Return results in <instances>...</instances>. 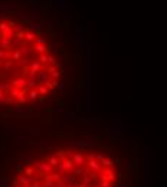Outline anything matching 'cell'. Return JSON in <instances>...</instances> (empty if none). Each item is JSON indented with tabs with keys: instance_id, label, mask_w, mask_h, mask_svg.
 Listing matches in <instances>:
<instances>
[{
	"instance_id": "obj_21",
	"label": "cell",
	"mask_w": 167,
	"mask_h": 187,
	"mask_svg": "<svg viewBox=\"0 0 167 187\" xmlns=\"http://www.w3.org/2000/svg\"><path fill=\"white\" fill-rule=\"evenodd\" d=\"M1 33H3V37H6V39H12V37L14 36V32H13L12 28H6Z\"/></svg>"
},
{
	"instance_id": "obj_40",
	"label": "cell",
	"mask_w": 167,
	"mask_h": 187,
	"mask_svg": "<svg viewBox=\"0 0 167 187\" xmlns=\"http://www.w3.org/2000/svg\"><path fill=\"white\" fill-rule=\"evenodd\" d=\"M6 28H9V26H7V23H6V22H3V20H0V32H3Z\"/></svg>"
},
{
	"instance_id": "obj_16",
	"label": "cell",
	"mask_w": 167,
	"mask_h": 187,
	"mask_svg": "<svg viewBox=\"0 0 167 187\" xmlns=\"http://www.w3.org/2000/svg\"><path fill=\"white\" fill-rule=\"evenodd\" d=\"M19 50H20V53H22V56H26V55H29L30 52H32V48L29 46V45H26V43H23L20 48H19Z\"/></svg>"
},
{
	"instance_id": "obj_42",
	"label": "cell",
	"mask_w": 167,
	"mask_h": 187,
	"mask_svg": "<svg viewBox=\"0 0 167 187\" xmlns=\"http://www.w3.org/2000/svg\"><path fill=\"white\" fill-rule=\"evenodd\" d=\"M98 184L101 187H110V181H99Z\"/></svg>"
},
{
	"instance_id": "obj_27",
	"label": "cell",
	"mask_w": 167,
	"mask_h": 187,
	"mask_svg": "<svg viewBox=\"0 0 167 187\" xmlns=\"http://www.w3.org/2000/svg\"><path fill=\"white\" fill-rule=\"evenodd\" d=\"M38 75H39V79H41L42 83H43L45 81H48V74H46V71H45V69H41V71L38 72Z\"/></svg>"
},
{
	"instance_id": "obj_28",
	"label": "cell",
	"mask_w": 167,
	"mask_h": 187,
	"mask_svg": "<svg viewBox=\"0 0 167 187\" xmlns=\"http://www.w3.org/2000/svg\"><path fill=\"white\" fill-rule=\"evenodd\" d=\"M49 177H50V180H53V181H61V180H62V176H61L59 173H50Z\"/></svg>"
},
{
	"instance_id": "obj_31",
	"label": "cell",
	"mask_w": 167,
	"mask_h": 187,
	"mask_svg": "<svg viewBox=\"0 0 167 187\" xmlns=\"http://www.w3.org/2000/svg\"><path fill=\"white\" fill-rule=\"evenodd\" d=\"M38 61H39V63L43 65V63H48V56H46V53H42L38 56Z\"/></svg>"
},
{
	"instance_id": "obj_5",
	"label": "cell",
	"mask_w": 167,
	"mask_h": 187,
	"mask_svg": "<svg viewBox=\"0 0 167 187\" xmlns=\"http://www.w3.org/2000/svg\"><path fill=\"white\" fill-rule=\"evenodd\" d=\"M12 85L13 88H17V89H23L25 86H28V78H16L12 81Z\"/></svg>"
},
{
	"instance_id": "obj_38",
	"label": "cell",
	"mask_w": 167,
	"mask_h": 187,
	"mask_svg": "<svg viewBox=\"0 0 167 187\" xmlns=\"http://www.w3.org/2000/svg\"><path fill=\"white\" fill-rule=\"evenodd\" d=\"M6 23H7V26H9V28H12V29L17 25V22H16V20H9V22H6Z\"/></svg>"
},
{
	"instance_id": "obj_29",
	"label": "cell",
	"mask_w": 167,
	"mask_h": 187,
	"mask_svg": "<svg viewBox=\"0 0 167 187\" xmlns=\"http://www.w3.org/2000/svg\"><path fill=\"white\" fill-rule=\"evenodd\" d=\"M1 104H4V105H12V104H13V98H12L10 95H6L4 99L1 101Z\"/></svg>"
},
{
	"instance_id": "obj_12",
	"label": "cell",
	"mask_w": 167,
	"mask_h": 187,
	"mask_svg": "<svg viewBox=\"0 0 167 187\" xmlns=\"http://www.w3.org/2000/svg\"><path fill=\"white\" fill-rule=\"evenodd\" d=\"M26 94L29 95V97H28V99H29V101H32V102H35V101L39 98V92H38L35 88H30V89H29Z\"/></svg>"
},
{
	"instance_id": "obj_33",
	"label": "cell",
	"mask_w": 167,
	"mask_h": 187,
	"mask_svg": "<svg viewBox=\"0 0 167 187\" xmlns=\"http://www.w3.org/2000/svg\"><path fill=\"white\" fill-rule=\"evenodd\" d=\"M13 37H16V39H19V40H23V39H25V32H23V30H20V32L14 33V36Z\"/></svg>"
},
{
	"instance_id": "obj_36",
	"label": "cell",
	"mask_w": 167,
	"mask_h": 187,
	"mask_svg": "<svg viewBox=\"0 0 167 187\" xmlns=\"http://www.w3.org/2000/svg\"><path fill=\"white\" fill-rule=\"evenodd\" d=\"M35 83H36V79H28V86H29V89H30V88H33V86H35Z\"/></svg>"
},
{
	"instance_id": "obj_26",
	"label": "cell",
	"mask_w": 167,
	"mask_h": 187,
	"mask_svg": "<svg viewBox=\"0 0 167 187\" xmlns=\"http://www.w3.org/2000/svg\"><path fill=\"white\" fill-rule=\"evenodd\" d=\"M4 69H13V68H16V65H14V62L12 61V59H7V61H4Z\"/></svg>"
},
{
	"instance_id": "obj_49",
	"label": "cell",
	"mask_w": 167,
	"mask_h": 187,
	"mask_svg": "<svg viewBox=\"0 0 167 187\" xmlns=\"http://www.w3.org/2000/svg\"><path fill=\"white\" fill-rule=\"evenodd\" d=\"M75 187H86V186H85V184H82V183H77V184H75Z\"/></svg>"
},
{
	"instance_id": "obj_4",
	"label": "cell",
	"mask_w": 167,
	"mask_h": 187,
	"mask_svg": "<svg viewBox=\"0 0 167 187\" xmlns=\"http://www.w3.org/2000/svg\"><path fill=\"white\" fill-rule=\"evenodd\" d=\"M95 160H97V161L101 164V167H104V168H110V167L114 166L112 160H110V158H107V157H104V155H95Z\"/></svg>"
},
{
	"instance_id": "obj_39",
	"label": "cell",
	"mask_w": 167,
	"mask_h": 187,
	"mask_svg": "<svg viewBox=\"0 0 167 187\" xmlns=\"http://www.w3.org/2000/svg\"><path fill=\"white\" fill-rule=\"evenodd\" d=\"M48 62H49V63H52V65H56V63H58V61H56L53 56H48Z\"/></svg>"
},
{
	"instance_id": "obj_19",
	"label": "cell",
	"mask_w": 167,
	"mask_h": 187,
	"mask_svg": "<svg viewBox=\"0 0 167 187\" xmlns=\"http://www.w3.org/2000/svg\"><path fill=\"white\" fill-rule=\"evenodd\" d=\"M48 71L50 72V76H52L53 79H58V78L61 76V74H62L61 71H58V69H56V68H53V66H49V68H48Z\"/></svg>"
},
{
	"instance_id": "obj_25",
	"label": "cell",
	"mask_w": 167,
	"mask_h": 187,
	"mask_svg": "<svg viewBox=\"0 0 167 187\" xmlns=\"http://www.w3.org/2000/svg\"><path fill=\"white\" fill-rule=\"evenodd\" d=\"M22 174H25V176H28V177H33V176H35V168L29 166V167L25 168V171H23Z\"/></svg>"
},
{
	"instance_id": "obj_6",
	"label": "cell",
	"mask_w": 167,
	"mask_h": 187,
	"mask_svg": "<svg viewBox=\"0 0 167 187\" xmlns=\"http://www.w3.org/2000/svg\"><path fill=\"white\" fill-rule=\"evenodd\" d=\"M99 174L105 176V177L108 179V181H114V180H115V173H114L112 167H110V168H101Z\"/></svg>"
},
{
	"instance_id": "obj_10",
	"label": "cell",
	"mask_w": 167,
	"mask_h": 187,
	"mask_svg": "<svg viewBox=\"0 0 167 187\" xmlns=\"http://www.w3.org/2000/svg\"><path fill=\"white\" fill-rule=\"evenodd\" d=\"M43 161H46V163H48L50 167H53V168L59 164V160H58L53 154H52V155H49V157H45V158H43Z\"/></svg>"
},
{
	"instance_id": "obj_50",
	"label": "cell",
	"mask_w": 167,
	"mask_h": 187,
	"mask_svg": "<svg viewBox=\"0 0 167 187\" xmlns=\"http://www.w3.org/2000/svg\"><path fill=\"white\" fill-rule=\"evenodd\" d=\"M1 37H3V33H1V32H0V39H1Z\"/></svg>"
},
{
	"instance_id": "obj_18",
	"label": "cell",
	"mask_w": 167,
	"mask_h": 187,
	"mask_svg": "<svg viewBox=\"0 0 167 187\" xmlns=\"http://www.w3.org/2000/svg\"><path fill=\"white\" fill-rule=\"evenodd\" d=\"M50 174V173H49ZM49 174H45V180H43V184H41L42 187H53V184H55V181L53 180H50V177H49Z\"/></svg>"
},
{
	"instance_id": "obj_17",
	"label": "cell",
	"mask_w": 167,
	"mask_h": 187,
	"mask_svg": "<svg viewBox=\"0 0 167 187\" xmlns=\"http://www.w3.org/2000/svg\"><path fill=\"white\" fill-rule=\"evenodd\" d=\"M23 56H22V53H20V50H19V48L17 49H14L12 53H10V59L14 62V61H20Z\"/></svg>"
},
{
	"instance_id": "obj_11",
	"label": "cell",
	"mask_w": 167,
	"mask_h": 187,
	"mask_svg": "<svg viewBox=\"0 0 167 187\" xmlns=\"http://www.w3.org/2000/svg\"><path fill=\"white\" fill-rule=\"evenodd\" d=\"M72 174H74V177H78V176H85V174H88V168L84 166V167H75L74 168V171H72Z\"/></svg>"
},
{
	"instance_id": "obj_41",
	"label": "cell",
	"mask_w": 167,
	"mask_h": 187,
	"mask_svg": "<svg viewBox=\"0 0 167 187\" xmlns=\"http://www.w3.org/2000/svg\"><path fill=\"white\" fill-rule=\"evenodd\" d=\"M30 26H32L33 29H36V30H41V28H42L41 23H30Z\"/></svg>"
},
{
	"instance_id": "obj_3",
	"label": "cell",
	"mask_w": 167,
	"mask_h": 187,
	"mask_svg": "<svg viewBox=\"0 0 167 187\" xmlns=\"http://www.w3.org/2000/svg\"><path fill=\"white\" fill-rule=\"evenodd\" d=\"M72 163H74V166L75 167H84L85 166V157H84L81 152H74V155H72Z\"/></svg>"
},
{
	"instance_id": "obj_48",
	"label": "cell",
	"mask_w": 167,
	"mask_h": 187,
	"mask_svg": "<svg viewBox=\"0 0 167 187\" xmlns=\"http://www.w3.org/2000/svg\"><path fill=\"white\" fill-rule=\"evenodd\" d=\"M52 85H53V86H58V79H53V81H52Z\"/></svg>"
},
{
	"instance_id": "obj_46",
	"label": "cell",
	"mask_w": 167,
	"mask_h": 187,
	"mask_svg": "<svg viewBox=\"0 0 167 187\" xmlns=\"http://www.w3.org/2000/svg\"><path fill=\"white\" fill-rule=\"evenodd\" d=\"M88 160H95V154H88Z\"/></svg>"
},
{
	"instance_id": "obj_7",
	"label": "cell",
	"mask_w": 167,
	"mask_h": 187,
	"mask_svg": "<svg viewBox=\"0 0 167 187\" xmlns=\"http://www.w3.org/2000/svg\"><path fill=\"white\" fill-rule=\"evenodd\" d=\"M32 181H36V180H33V177H28L25 174H20L19 176V186L20 187H28Z\"/></svg>"
},
{
	"instance_id": "obj_32",
	"label": "cell",
	"mask_w": 167,
	"mask_h": 187,
	"mask_svg": "<svg viewBox=\"0 0 167 187\" xmlns=\"http://www.w3.org/2000/svg\"><path fill=\"white\" fill-rule=\"evenodd\" d=\"M33 45H46V40L42 39V37H36V39L33 40Z\"/></svg>"
},
{
	"instance_id": "obj_13",
	"label": "cell",
	"mask_w": 167,
	"mask_h": 187,
	"mask_svg": "<svg viewBox=\"0 0 167 187\" xmlns=\"http://www.w3.org/2000/svg\"><path fill=\"white\" fill-rule=\"evenodd\" d=\"M62 163H63V167H65V170H66L68 173H72V171H74L75 166H74V163H72V160H71V158H68V157H66Z\"/></svg>"
},
{
	"instance_id": "obj_43",
	"label": "cell",
	"mask_w": 167,
	"mask_h": 187,
	"mask_svg": "<svg viewBox=\"0 0 167 187\" xmlns=\"http://www.w3.org/2000/svg\"><path fill=\"white\" fill-rule=\"evenodd\" d=\"M28 187H42V186L39 184V183H38V181H32V183H30V184H29Z\"/></svg>"
},
{
	"instance_id": "obj_34",
	"label": "cell",
	"mask_w": 167,
	"mask_h": 187,
	"mask_svg": "<svg viewBox=\"0 0 167 187\" xmlns=\"http://www.w3.org/2000/svg\"><path fill=\"white\" fill-rule=\"evenodd\" d=\"M20 62H22V65H25V66H29V65L32 63L29 58H22V59H20Z\"/></svg>"
},
{
	"instance_id": "obj_2",
	"label": "cell",
	"mask_w": 167,
	"mask_h": 187,
	"mask_svg": "<svg viewBox=\"0 0 167 187\" xmlns=\"http://www.w3.org/2000/svg\"><path fill=\"white\" fill-rule=\"evenodd\" d=\"M85 167L88 168V171H97V173H99L101 171V164L97 161V160H88L86 163H85Z\"/></svg>"
},
{
	"instance_id": "obj_23",
	"label": "cell",
	"mask_w": 167,
	"mask_h": 187,
	"mask_svg": "<svg viewBox=\"0 0 167 187\" xmlns=\"http://www.w3.org/2000/svg\"><path fill=\"white\" fill-rule=\"evenodd\" d=\"M35 39H36V35L33 32H30V30H26L25 32V40L26 42H33Z\"/></svg>"
},
{
	"instance_id": "obj_45",
	"label": "cell",
	"mask_w": 167,
	"mask_h": 187,
	"mask_svg": "<svg viewBox=\"0 0 167 187\" xmlns=\"http://www.w3.org/2000/svg\"><path fill=\"white\" fill-rule=\"evenodd\" d=\"M4 97H6V94H4L3 91H0V102H1V101L4 99Z\"/></svg>"
},
{
	"instance_id": "obj_1",
	"label": "cell",
	"mask_w": 167,
	"mask_h": 187,
	"mask_svg": "<svg viewBox=\"0 0 167 187\" xmlns=\"http://www.w3.org/2000/svg\"><path fill=\"white\" fill-rule=\"evenodd\" d=\"M35 168H36V171H43L45 174H46V173L49 174V173H52V170H53V167H50V166H49L46 161H43V160L35 163Z\"/></svg>"
},
{
	"instance_id": "obj_24",
	"label": "cell",
	"mask_w": 167,
	"mask_h": 187,
	"mask_svg": "<svg viewBox=\"0 0 167 187\" xmlns=\"http://www.w3.org/2000/svg\"><path fill=\"white\" fill-rule=\"evenodd\" d=\"M82 184H85V186H92L94 184V180L88 176V174H85V176H82Z\"/></svg>"
},
{
	"instance_id": "obj_8",
	"label": "cell",
	"mask_w": 167,
	"mask_h": 187,
	"mask_svg": "<svg viewBox=\"0 0 167 187\" xmlns=\"http://www.w3.org/2000/svg\"><path fill=\"white\" fill-rule=\"evenodd\" d=\"M36 91L39 92V95H43V97H46V95L49 94V89L42 83L41 81H36Z\"/></svg>"
},
{
	"instance_id": "obj_14",
	"label": "cell",
	"mask_w": 167,
	"mask_h": 187,
	"mask_svg": "<svg viewBox=\"0 0 167 187\" xmlns=\"http://www.w3.org/2000/svg\"><path fill=\"white\" fill-rule=\"evenodd\" d=\"M0 49H12V39L1 37L0 39Z\"/></svg>"
},
{
	"instance_id": "obj_37",
	"label": "cell",
	"mask_w": 167,
	"mask_h": 187,
	"mask_svg": "<svg viewBox=\"0 0 167 187\" xmlns=\"http://www.w3.org/2000/svg\"><path fill=\"white\" fill-rule=\"evenodd\" d=\"M43 85H45V86H46V88H48L49 91H50V89L53 88V85H52V82H50L49 79H48V81H45V82H43Z\"/></svg>"
},
{
	"instance_id": "obj_22",
	"label": "cell",
	"mask_w": 167,
	"mask_h": 187,
	"mask_svg": "<svg viewBox=\"0 0 167 187\" xmlns=\"http://www.w3.org/2000/svg\"><path fill=\"white\" fill-rule=\"evenodd\" d=\"M9 95H10L13 99H17L19 95H20V89H17V88H10V89H9Z\"/></svg>"
},
{
	"instance_id": "obj_44",
	"label": "cell",
	"mask_w": 167,
	"mask_h": 187,
	"mask_svg": "<svg viewBox=\"0 0 167 187\" xmlns=\"http://www.w3.org/2000/svg\"><path fill=\"white\" fill-rule=\"evenodd\" d=\"M4 56H6V52L0 49V61H4Z\"/></svg>"
},
{
	"instance_id": "obj_15",
	"label": "cell",
	"mask_w": 167,
	"mask_h": 187,
	"mask_svg": "<svg viewBox=\"0 0 167 187\" xmlns=\"http://www.w3.org/2000/svg\"><path fill=\"white\" fill-rule=\"evenodd\" d=\"M32 49H35V52H38L39 55H42V53H46L49 50V46H46V45H33Z\"/></svg>"
},
{
	"instance_id": "obj_9",
	"label": "cell",
	"mask_w": 167,
	"mask_h": 187,
	"mask_svg": "<svg viewBox=\"0 0 167 187\" xmlns=\"http://www.w3.org/2000/svg\"><path fill=\"white\" fill-rule=\"evenodd\" d=\"M41 69H45V66L41 65L39 62H32V63L29 65V72H33V74L38 75V72H39Z\"/></svg>"
},
{
	"instance_id": "obj_35",
	"label": "cell",
	"mask_w": 167,
	"mask_h": 187,
	"mask_svg": "<svg viewBox=\"0 0 167 187\" xmlns=\"http://www.w3.org/2000/svg\"><path fill=\"white\" fill-rule=\"evenodd\" d=\"M17 99H19V102H20V104H25V102H28V101H29V99H28V97H25V95H19V98H17Z\"/></svg>"
},
{
	"instance_id": "obj_30",
	"label": "cell",
	"mask_w": 167,
	"mask_h": 187,
	"mask_svg": "<svg viewBox=\"0 0 167 187\" xmlns=\"http://www.w3.org/2000/svg\"><path fill=\"white\" fill-rule=\"evenodd\" d=\"M9 89H10V83L9 82H1L0 83V91H3L6 94V91H9Z\"/></svg>"
},
{
	"instance_id": "obj_20",
	"label": "cell",
	"mask_w": 167,
	"mask_h": 187,
	"mask_svg": "<svg viewBox=\"0 0 167 187\" xmlns=\"http://www.w3.org/2000/svg\"><path fill=\"white\" fill-rule=\"evenodd\" d=\"M59 161H63L65 158H66V152H65V150H56V152L53 154Z\"/></svg>"
},
{
	"instance_id": "obj_47",
	"label": "cell",
	"mask_w": 167,
	"mask_h": 187,
	"mask_svg": "<svg viewBox=\"0 0 167 187\" xmlns=\"http://www.w3.org/2000/svg\"><path fill=\"white\" fill-rule=\"evenodd\" d=\"M13 181H14L16 186H19V176H14V180H13Z\"/></svg>"
}]
</instances>
